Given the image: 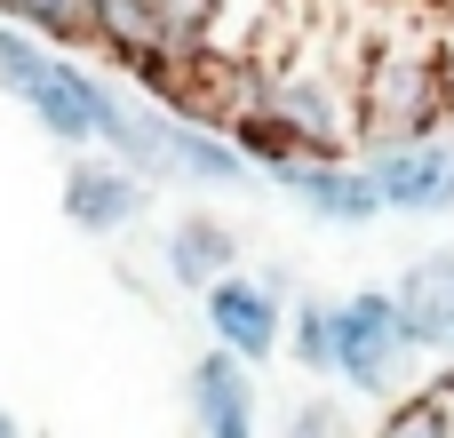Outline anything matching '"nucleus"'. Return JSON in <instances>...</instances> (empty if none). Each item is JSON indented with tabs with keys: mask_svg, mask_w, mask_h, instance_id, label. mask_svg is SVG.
Masks as SVG:
<instances>
[{
	"mask_svg": "<svg viewBox=\"0 0 454 438\" xmlns=\"http://www.w3.org/2000/svg\"><path fill=\"white\" fill-rule=\"evenodd\" d=\"M207 327H215L223 351H239V359H271L279 335H287V319H279V287H271V279H215V287H207Z\"/></svg>",
	"mask_w": 454,
	"mask_h": 438,
	"instance_id": "nucleus-3",
	"label": "nucleus"
},
{
	"mask_svg": "<svg viewBox=\"0 0 454 438\" xmlns=\"http://www.w3.org/2000/svg\"><path fill=\"white\" fill-rule=\"evenodd\" d=\"M0 88L56 136V144H96L104 136V112H112V88L88 80L80 64H64V48L32 40L24 24L0 32Z\"/></svg>",
	"mask_w": 454,
	"mask_h": 438,
	"instance_id": "nucleus-2",
	"label": "nucleus"
},
{
	"mask_svg": "<svg viewBox=\"0 0 454 438\" xmlns=\"http://www.w3.org/2000/svg\"><path fill=\"white\" fill-rule=\"evenodd\" d=\"M447 407H454V383H447Z\"/></svg>",
	"mask_w": 454,
	"mask_h": 438,
	"instance_id": "nucleus-14",
	"label": "nucleus"
},
{
	"mask_svg": "<svg viewBox=\"0 0 454 438\" xmlns=\"http://www.w3.org/2000/svg\"><path fill=\"white\" fill-rule=\"evenodd\" d=\"M0 438H24V431H16V423H8V415H0Z\"/></svg>",
	"mask_w": 454,
	"mask_h": 438,
	"instance_id": "nucleus-13",
	"label": "nucleus"
},
{
	"mask_svg": "<svg viewBox=\"0 0 454 438\" xmlns=\"http://www.w3.org/2000/svg\"><path fill=\"white\" fill-rule=\"evenodd\" d=\"M367 176L383 184V207H407V215L454 207V144H391Z\"/></svg>",
	"mask_w": 454,
	"mask_h": 438,
	"instance_id": "nucleus-4",
	"label": "nucleus"
},
{
	"mask_svg": "<svg viewBox=\"0 0 454 438\" xmlns=\"http://www.w3.org/2000/svg\"><path fill=\"white\" fill-rule=\"evenodd\" d=\"M375 438H454V407H447V391H423V399H407L391 423Z\"/></svg>",
	"mask_w": 454,
	"mask_h": 438,
	"instance_id": "nucleus-11",
	"label": "nucleus"
},
{
	"mask_svg": "<svg viewBox=\"0 0 454 438\" xmlns=\"http://www.w3.org/2000/svg\"><path fill=\"white\" fill-rule=\"evenodd\" d=\"M287 335H295V359L311 375H343L367 399H383L399 383L407 351H415V335L399 319V295H383V287H367L351 303H303Z\"/></svg>",
	"mask_w": 454,
	"mask_h": 438,
	"instance_id": "nucleus-1",
	"label": "nucleus"
},
{
	"mask_svg": "<svg viewBox=\"0 0 454 438\" xmlns=\"http://www.w3.org/2000/svg\"><path fill=\"white\" fill-rule=\"evenodd\" d=\"M231 231L223 223H207V215H192V223H176L168 231V271L184 279V287H215L223 271H231Z\"/></svg>",
	"mask_w": 454,
	"mask_h": 438,
	"instance_id": "nucleus-9",
	"label": "nucleus"
},
{
	"mask_svg": "<svg viewBox=\"0 0 454 438\" xmlns=\"http://www.w3.org/2000/svg\"><path fill=\"white\" fill-rule=\"evenodd\" d=\"M136 176L128 168H72L64 176V215L80 223V231H120L128 215H136Z\"/></svg>",
	"mask_w": 454,
	"mask_h": 438,
	"instance_id": "nucleus-8",
	"label": "nucleus"
},
{
	"mask_svg": "<svg viewBox=\"0 0 454 438\" xmlns=\"http://www.w3.org/2000/svg\"><path fill=\"white\" fill-rule=\"evenodd\" d=\"M287 438H343V423H335V415H319V407H303V415L287 423Z\"/></svg>",
	"mask_w": 454,
	"mask_h": 438,
	"instance_id": "nucleus-12",
	"label": "nucleus"
},
{
	"mask_svg": "<svg viewBox=\"0 0 454 438\" xmlns=\"http://www.w3.org/2000/svg\"><path fill=\"white\" fill-rule=\"evenodd\" d=\"M192 415L207 438H255V391L239 375V351H207L192 367Z\"/></svg>",
	"mask_w": 454,
	"mask_h": 438,
	"instance_id": "nucleus-6",
	"label": "nucleus"
},
{
	"mask_svg": "<svg viewBox=\"0 0 454 438\" xmlns=\"http://www.w3.org/2000/svg\"><path fill=\"white\" fill-rule=\"evenodd\" d=\"M8 24H24L32 40L48 48H72V40H96V8L88 0H0Z\"/></svg>",
	"mask_w": 454,
	"mask_h": 438,
	"instance_id": "nucleus-10",
	"label": "nucleus"
},
{
	"mask_svg": "<svg viewBox=\"0 0 454 438\" xmlns=\"http://www.w3.org/2000/svg\"><path fill=\"white\" fill-rule=\"evenodd\" d=\"M279 184L311 207V215H327V223H375L383 215V184L367 176V168H335V160H295V168H279Z\"/></svg>",
	"mask_w": 454,
	"mask_h": 438,
	"instance_id": "nucleus-5",
	"label": "nucleus"
},
{
	"mask_svg": "<svg viewBox=\"0 0 454 438\" xmlns=\"http://www.w3.org/2000/svg\"><path fill=\"white\" fill-rule=\"evenodd\" d=\"M399 319L415 335V351L431 343H454V255H431L399 279Z\"/></svg>",
	"mask_w": 454,
	"mask_h": 438,
	"instance_id": "nucleus-7",
	"label": "nucleus"
}]
</instances>
